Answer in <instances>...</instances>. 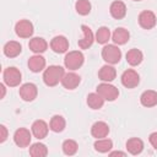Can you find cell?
<instances>
[{"label": "cell", "mask_w": 157, "mask_h": 157, "mask_svg": "<svg viewBox=\"0 0 157 157\" xmlns=\"http://www.w3.org/2000/svg\"><path fill=\"white\" fill-rule=\"evenodd\" d=\"M27 65H28V67L32 72H39L45 67V59L42 55L36 54V55H33L28 59Z\"/></svg>", "instance_id": "obj_20"}, {"label": "cell", "mask_w": 157, "mask_h": 157, "mask_svg": "<svg viewBox=\"0 0 157 157\" xmlns=\"http://www.w3.org/2000/svg\"><path fill=\"white\" fill-rule=\"evenodd\" d=\"M134 1H141V0H134Z\"/></svg>", "instance_id": "obj_36"}, {"label": "cell", "mask_w": 157, "mask_h": 157, "mask_svg": "<svg viewBox=\"0 0 157 157\" xmlns=\"http://www.w3.org/2000/svg\"><path fill=\"white\" fill-rule=\"evenodd\" d=\"M148 140H150V144L152 145V147L155 150H157V132H151L148 136Z\"/></svg>", "instance_id": "obj_33"}, {"label": "cell", "mask_w": 157, "mask_h": 157, "mask_svg": "<svg viewBox=\"0 0 157 157\" xmlns=\"http://www.w3.org/2000/svg\"><path fill=\"white\" fill-rule=\"evenodd\" d=\"M126 150L129 153L136 156V155H140L144 150V142L139 137H131L126 141Z\"/></svg>", "instance_id": "obj_22"}, {"label": "cell", "mask_w": 157, "mask_h": 157, "mask_svg": "<svg viewBox=\"0 0 157 157\" xmlns=\"http://www.w3.org/2000/svg\"><path fill=\"white\" fill-rule=\"evenodd\" d=\"M66 126V121L64 119V117L61 115H54L52 119H50V123H49V128L52 131L54 132H61Z\"/></svg>", "instance_id": "obj_26"}, {"label": "cell", "mask_w": 157, "mask_h": 157, "mask_svg": "<svg viewBox=\"0 0 157 157\" xmlns=\"http://www.w3.org/2000/svg\"><path fill=\"white\" fill-rule=\"evenodd\" d=\"M20 97L26 101V102H32L37 98V94H38V90H37V86L34 83H31V82H27V83H23L21 87H20Z\"/></svg>", "instance_id": "obj_9"}, {"label": "cell", "mask_w": 157, "mask_h": 157, "mask_svg": "<svg viewBox=\"0 0 157 157\" xmlns=\"http://www.w3.org/2000/svg\"><path fill=\"white\" fill-rule=\"evenodd\" d=\"M0 90H1V96H0V98H4V97H5V92H6L4 83H1V85H0Z\"/></svg>", "instance_id": "obj_34"}, {"label": "cell", "mask_w": 157, "mask_h": 157, "mask_svg": "<svg viewBox=\"0 0 157 157\" xmlns=\"http://www.w3.org/2000/svg\"><path fill=\"white\" fill-rule=\"evenodd\" d=\"M49 129H50V128H48V124H47L44 120H42V119H38V120L33 121L32 128H31L33 136H34L36 139H38V140L44 139V137L48 135V130H49Z\"/></svg>", "instance_id": "obj_12"}, {"label": "cell", "mask_w": 157, "mask_h": 157, "mask_svg": "<svg viewBox=\"0 0 157 157\" xmlns=\"http://www.w3.org/2000/svg\"><path fill=\"white\" fill-rule=\"evenodd\" d=\"M115 76H117V71L110 64L103 65L98 71V77L103 82H112L115 78Z\"/></svg>", "instance_id": "obj_18"}, {"label": "cell", "mask_w": 157, "mask_h": 157, "mask_svg": "<svg viewBox=\"0 0 157 157\" xmlns=\"http://www.w3.org/2000/svg\"><path fill=\"white\" fill-rule=\"evenodd\" d=\"M140 102L144 107H155L157 104V92L153 90H147L142 92V94L140 96Z\"/></svg>", "instance_id": "obj_21"}, {"label": "cell", "mask_w": 157, "mask_h": 157, "mask_svg": "<svg viewBox=\"0 0 157 157\" xmlns=\"http://www.w3.org/2000/svg\"><path fill=\"white\" fill-rule=\"evenodd\" d=\"M28 47H29V49H31L33 53H36V54H42V53H44V52L47 50L48 43H47V40H45L44 38H42V37H34V38L29 39Z\"/></svg>", "instance_id": "obj_17"}, {"label": "cell", "mask_w": 157, "mask_h": 157, "mask_svg": "<svg viewBox=\"0 0 157 157\" xmlns=\"http://www.w3.org/2000/svg\"><path fill=\"white\" fill-rule=\"evenodd\" d=\"M139 25L144 28V29H151L156 26V22H157V18H156V15L150 11V10H145V11H141L140 15H139Z\"/></svg>", "instance_id": "obj_8"}, {"label": "cell", "mask_w": 157, "mask_h": 157, "mask_svg": "<svg viewBox=\"0 0 157 157\" xmlns=\"http://www.w3.org/2000/svg\"><path fill=\"white\" fill-rule=\"evenodd\" d=\"M75 9L78 15L86 16L91 12V2L88 0H77L75 4Z\"/></svg>", "instance_id": "obj_30"}, {"label": "cell", "mask_w": 157, "mask_h": 157, "mask_svg": "<svg viewBox=\"0 0 157 157\" xmlns=\"http://www.w3.org/2000/svg\"><path fill=\"white\" fill-rule=\"evenodd\" d=\"M109 39H110V31H109V28L105 27V26L99 27L97 29V32H96V40H97V43L105 44V43H108Z\"/></svg>", "instance_id": "obj_29"}, {"label": "cell", "mask_w": 157, "mask_h": 157, "mask_svg": "<svg viewBox=\"0 0 157 157\" xmlns=\"http://www.w3.org/2000/svg\"><path fill=\"white\" fill-rule=\"evenodd\" d=\"M94 150L101 152V153H105V152H109L113 147V141L109 140V139H97V141L94 142Z\"/></svg>", "instance_id": "obj_27"}, {"label": "cell", "mask_w": 157, "mask_h": 157, "mask_svg": "<svg viewBox=\"0 0 157 157\" xmlns=\"http://www.w3.org/2000/svg\"><path fill=\"white\" fill-rule=\"evenodd\" d=\"M50 48L53 52H55L58 54L65 53L69 49V40L64 36H55L50 40Z\"/></svg>", "instance_id": "obj_13"}, {"label": "cell", "mask_w": 157, "mask_h": 157, "mask_svg": "<svg viewBox=\"0 0 157 157\" xmlns=\"http://www.w3.org/2000/svg\"><path fill=\"white\" fill-rule=\"evenodd\" d=\"M87 104L90 108L97 110V109H101L104 104V98L98 93V92H94V93H90L87 96Z\"/></svg>", "instance_id": "obj_25"}, {"label": "cell", "mask_w": 157, "mask_h": 157, "mask_svg": "<svg viewBox=\"0 0 157 157\" xmlns=\"http://www.w3.org/2000/svg\"><path fill=\"white\" fill-rule=\"evenodd\" d=\"M29 155L32 157H45L48 155V148L44 144L37 142L29 147Z\"/></svg>", "instance_id": "obj_28"}, {"label": "cell", "mask_w": 157, "mask_h": 157, "mask_svg": "<svg viewBox=\"0 0 157 157\" xmlns=\"http://www.w3.org/2000/svg\"><path fill=\"white\" fill-rule=\"evenodd\" d=\"M64 74V67H61L60 65H50L43 72V82L49 87H54L59 82H61Z\"/></svg>", "instance_id": "obj_1"}, {"label": "cell", "mask_w": 157, "mask_h": 157, "mask_svg": "<svg viewBox=\"0 0 157 157\" xmlns=\"http://www.w3.org/2000/svg\"><path fill=\"white\" fill-rule=\"evenodd\" d=\"M115 155H120V156H125L126 153H125V152H121V151H114V152H110V156H115Z\"/></svg>", "instance_id": "obj_35"}, {"label": "cell", "mask_w": 157, "mask_h": 157, "mask_svg": "<svg viewBox=\"0 0 157 157\" xmlns=\"http://www.w3.org/2000/svg\"><path fill=\"white\" fill-rule=\"evenodd\" d=\"M15 32L20 38H31L33 36V25L28 20H20L15 25Z\"/></svg>", "instance_id": "obj_7"}, {"label": "cell", "mask_w": 157, "mask_h": 157, "mask_svg": "<svg viewBox=\"0 0 157 157\" xmlns=\"http://www.w3.org/2000/svg\"><path fill=\"white\" fill-rule=\"evenodd\" d=\"M129 38H130L129 31L125 29V28H123V27H118V28L113 32V34H112L113 42H114L115 44H118V45L125 44V43L129 40Z\"/></svg>", "instance_id": "obj_23"}, {"label": "cell", "mask_w": 157, "mask_h": 157, "mask_svg": "<svg viewBox=\"0 0 157 157\" xmlns=\"http://www.w3.org/2000/svg\"><path fill=\"white\" fill-rule=\"evenodd\" d=\"M85 56L80 50H71L69 52L64 58V65L69 70H77L83 65Z\"/></svg>", "instance_id": "obj_2"}, {"label": "cell", "mask_w": 157, "mask_h": 157, "mask_svg": "<svg viewBox=\"0 0 157 157\" xmlns=\"http://www.w3.org/2000/svg\"><path fill=\"white\" fill-rule=\"evenodd\" d=\"M81 31H82V38L78 39L77 44H78V47L81 49H88L93 44V40L96 38H94V36H93V33H92V31H91V28L88 26L82 25L81 26Z\"/></svg>", "instance_id": "obj_11"}, {"label": "cell", "mask_w": 157, "mask_h": 157, "mask_svg": "<svg viewBox=\"0 0 157 157\" xmlns=\"http://www.w3.org/2000/svg\"><path fill=\"white\" fill-rule=\"evenodd\" d=\"M81 82V77L75 72H66L61 78V85L66 90H75Z\"/></svg>", "instance_id": "obj_14"}, {"label": "cell", "mask_w": 157, "mask_h": 157, "mask_svg": "<svg viewBox=\"0 0 157 157\" xmlns=\"http://www.w3.org/2000/svg\"><path fill=\"white\" fill-rule=\"evenodd\" d=\"M120 80H121L123 86L126 87V88H135V87L140 83V76H139V74H137L135 70H132V69L125 70V71L121 74Z\"/></svg>", "instance_id": "obj_6"}, {"label": "cell", "mask_w": 157, "mask_h": 157, "mask_svg": "<svg viewBox=\"0 0 157 157\" xmlns=\"http://www.w3.org/2000/svg\"><path fill=\"white\" fill-rule=\"evenodd\" d=\"M91 134L96 139L107 137L109 134V126L105 121H96L91 128Z\"/></svg>", "instance_id": "obj_16"}, {"label": "cell", "mask_w": 157, "mask_h": 157, "mask_svg": "<svg viewBox=\"0 0 157 157\" xmlns=\"http://www.w3.org/2000/svg\"><path fill=\"white\" fill-rule=\"evenodd\" d=\"M31 132L26 128H20L13 134V142L21 148L27 147L31 144Z\"/></svg>", "instance_id": "obj_10"}, {"label": "cell", "mask_w": 157, "mask_h": 157, "mask_svg": "<svg viewBox=\"0 0 157 157\" xmlns=\"http://www.w3.org/2000/svg\"><path fill=\"white\" fill-rule=\"evenodd\" d=\"M142 59H144L142 52L139 50V49H136V48H132V49L128 50V53H126V61L131 66H136V65L141 64Z\"/></svg>", "instance_id": "obj_24"}, {"label": "cell", "mask_w": 157, "mask_h": 157, "mask_svg": "<svg viewBox=\"0 0 157 157\" xmlns=\"http://www.w3.org/2000/svg\"><path fill=\"white\" fill-rule=\"evenodd\" d=\"M97 92L104 98V101L113 102L119 97V90L109 82H103L97 86Z\"/></svg>", "instance_id": "obj_5"}, {"label": "cell", "mask_w": 157, "mask_h": 157, "mask_svg": "<svg viewBox=\"0 0 157 157\" xmlns=\"http://www.w3.org/2000/svg\"><path fill=\"white\" fill-rule=\"evenodd\" d=\"M102 58L105 63H108L110 65L118 64L121 59V50L115 44L104 45L102 49Z\"/></svg>", "instance_id": "obj_3"}, {"label": "cell", "mask_w": 157, "mask_h": 157, "mask_svg": "<svg viewBox=\"0 0 157 157\" xmlns=\"http://www.w3.org/2000/svg\"><path fill=\"white\" fill-rule=\"evenodd\" d=\"M2 78H4V83L7 85L9 87H16V86H18L21 83L22 75H21L18 69L11 66V67H6L4 70Z\"/></svg>", "instance_id": "obj_4"}, {"label": "cell", "mask_w": 157, "mask_h": 157, "mask_svg": "<svg viewBox=\"0 0 157 157\" xmlns=\"http://www.w3.org/2000/svg\"><path fill=\"white\" fill-rule=\"evenodd\" d=\"M109 12L112 15L113 18L115 20H121L125 15H126V6L123 1L120 0H115L110 4V7H109Z\"/></svg>", "instance_id": "obj_15"}, {"label": "cell", "mask_w": 157, "mask_h": 157, "mask_svg": "<svg viewBox=\"0 0 157 157\" xmlns=\"http://www.w3.org/2000/svg\"><path fill=\"white\" fill-rule=\"evenodd\" d=\"M4 54L7 58H16L22 52V45L16 40H10L4 45Z\"/></svg>", "instance_id": "obj_19"}, {"label": "cell", "mask_w": 157, "mask_h": 157, "mask_svg": "<svg viewBox=\"0 0 157 157\" xmlns=\"http://www.w3.org/2000/svg\"><path fill=\"white\" fill-rule=\"evenodd\" d=\"M7 139V129L5 125H0V142H5Z\"/></svg>", "instance_id": "obj_32"}, {"label": "cell", "mask_w": 157, "mask_h": 157, "mask_svg": "<svg viewBox=\"0 0 157 157\" xmlns=\"http://www.w3.org/2000/svg\"><path fill=\"white\" fill-rule=\"evenodd\" d=\"M63 152L66 155V156H72V155H75L76 152H77V148H78V146H77V142L76 141H74V140H65L64 142H63Z\"/></svg>", "instance_id": "obj_31"}]
</instances>
